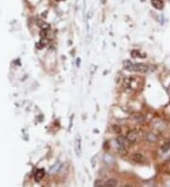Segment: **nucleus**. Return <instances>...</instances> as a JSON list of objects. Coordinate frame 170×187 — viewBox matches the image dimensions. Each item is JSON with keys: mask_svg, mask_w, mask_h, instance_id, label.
Returning <instances> with one entry per match:
<instances>
[{"mask_svg": "<svg viewBox=\"0 0 170 187\" xmlns=\"http://www.w3.org/2000/svg\"><path fill=\"white\" fill-rule=\"evenodd\" d=\"M75 151L78 157H80L81 155V140H80V136H77L75 142Z\"/></svg>", "mask_w": 170, "mask_h": 187, "instance_id": "2", "label": "nucleus"}, {"mask_svg": "<svg viewBox=\"0 0 170 187\" xmlns=\"http://www.w3.org/2000/svg\"><path fill=\"white\" fill-rule=\"evenodd\" d=\"M55 1H58V2H61V1H64V0H55Z\"/></svg>", "mask_w": 170, "mask_h": 187, "instance_id": "10", "label": "nucleus"}, {"mask_svg": "<svg viewBox=\"0 0 170 187\" xmlns=\"http://www.w3.org/2000/svg\"><path fill=\"white\" fill-rule=\"evenodd\" d=\"M169 148H170V141H166L165 144L163 145L162 150H163V151H167V150L169 149Z\"/></svg>", "mask_w": 170, "mask_h": 187, "instance_id": "9", "label": "nucleus"}, {"mask_svg": "<svg viewBox=\"0 0 170 187\" xmlns=\"http://www.w3.org/2000/svg\"><path fill=\"white\" fill-rule=\"evenodd\" d=\"M131 159H132L135 163H144V162H145V157L143 156L142 154H140V153H135V154H133L132 157H131Z\"/></svg>", "mask_w": 170, "mask_h": 187, "instance_id": "4", "label": "nucleus"}, {"mask_svg": "<svg viewBox=\"0 0 170 187\" xmlns=\"http://www.w3.org/2000/svg\"><path fill=\"white\" fill-rule=\"evenodd\" d=\"M103 185L104 186H109V187L116 186V185H117V181H116L115 179H110L108 181H106Z\"/></svg>", "mask_w": 170, "mask_h": 187, "instance_id": "8", "label": "nucleus"}, {"mask_svg": "<svg viewBox=\"0 0 170 187\" xmlns=\"http://www.w3.org/2000/svg\"><path fill=\"white\" fill-rule=\"evenodd\" d=\"M151 4L157 10H162L164 8V2L162 0H151Z\"/></svg>", "mask_w": 170, "mask_h": 187, "instance_id": "6", "label": "nucleus"}, {"mask_svg": "<svg viewBox=\"0 0 170 187\" xmlns=\"http://www.w3.org/2000/svg\"><path fill=\"white\" fill-rule=\"evenodd\" d=\"M137 138H138V133H137L135 130H131V131H129V133H128L127 140H128L129 143L134 144L137 141Z\"/></svg>", "mask_w": 170, "mask_h": 187, "instance_id": "3", "label": "nucleus"}, {"mask_svg": "<svg viewBox=\"0 0 170 187\" xmlns=\"http://www.w3.org/2000/svg\"><path fill=\"white\" fill-rule=\"evenodd\" d=\"M103 161L107 165H114L115 162V159L114 158V156H111L110 154H105L103 157Z\"/></svg>", "mask_w": 170, "mask_h": 187, "instance_id": "5", "label": "nucleus"}, {"mask_svg": "<svg viewBox=\"0 0 170 187\" xmlns=\"http://www.w3.org/2000/svg\"><path fill=\"white\" fill-rule=\"evenodd\" d=\"M44 174H46V172H44V169H39L36 171V173H35V180H36L37 181H41L43 178L44 177Z\"/></svg>", "mask_w": 170, "mask_h": 187, "instance_id": "7", "label": "nucleus"}, {"mask_svg": "<svg viewBox=\"0 0 170 187\" xmlns=\"http://www.w3.org/2000/svg\"><path fill=\"white\" fill-rule=\"evenodd\" d=\"M124 67L129 71L138 72V73H146L149 71V66L144 63H132L131 62H125Z\"/></svg>", "mask_w": 170, "mask_h": 187, "instance_id": "1", "label": "nucleus"}]
</instances>
